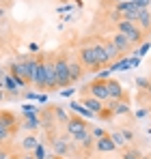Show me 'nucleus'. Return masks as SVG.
Wrapping results in <instances>:
<instances>
[{
  "mask_svg": "<svg viewBox=\"0 0 151 159\" xmlns=\"http://www.w3.org/2000/svg\"><path fill=\"white\" fill-rule=\"evenodd\" d=\"M117 32H121L123 37H127V41H129L132 45H136V43H140V41L145 39L140 26H138L136 22H129V20H121V22L117 24Z\"/></svg>",
  "mask_w": 151,
  "mask_h": 159,
  "instance_id": "obj_1",
  "label": "nucleus"
},
{
  "mask_svg": "<svg viewBox=\"0 0 151 159\" xmlns=\"http://www.w3.org/2000/svg\"><path fill=\"white\" fill-rule=\"evenodd\" d=\"M54 69H56V78H58V86H69L71 84V73H69V60L58 56L54 60Z\"/></svg>",
  "mask_w": 151,
  "mask_h": 159,
  "instance_id": "obj_2",
  "label": "nucleus"
},
{
  "mask_svg": "<svg viewBox=\"0 0 151 159\" xmlns=\"http://www.w3.org/2000/svg\"><path fill=\"white\" fill-rule=\"evenodd\" d=\"M65 129H67V135L76 140V138H80L82 133L89 131V127H86V123H84V118H80V116H71L69 118V123L65 125Z\"/></svg>",
  "mask_w": 151,
  "mask_h": 159,
  "instance_id": "obj_3",
  "label": "nucleus"
},
{
  "mask_svg": "<svg viewBox=\"0 0 151 159\" xmlns=\"http://www.w3.org/2000/svg\"><path fill=\"white\" fill-rule=\"evenodd\" d=\"M30 84H35L37 88H46V58H37L35 60V69L30 75Z\"/></svg>",
  "mask_w": 151,
  "mask_h": 159,
  "instance_id": "obj_4",
  "label": "nucleus"
},
{
  "mask_svg": "<svg viewBox=\"0 0 151 159\" xmlns=\"http://www.w3.org/2000/svg\"><path fill=\"white\" fill-rule=\"evenodd\" d=\"M86 90H89V95H91V97H95V99H100V101H110L108 84H106V82H101V80L91 82V84L86 86Z\"/></svg>",
  "mask_w": 151,
  "mask_h": 159,
  "instance_id": "obj_5",
  "label": "nucleus"
},
{
  "mask_svg": "<svg viewBox=\"0 0 151 159\" xmlns=\"http://www.w3.org/2000/svg\"><path fill=\"white\" fill-rule=\"evenodd\" d=\"M80 62H82V67H89V69H97L100 67L93 45H82L80 48Z\"/></svg>",
  "mask_w": 151,
  "mask_h": 159,
  "instance_id": "obj_6",
  "label": "nucleus"
},
{
  "mask_svg": "<svg viewBox=\"0 0 151 159\" xmlns=\"http://www.w3.org/2000/svg\"><path fill=\"white\" fill-rule=\"evenodd\" d=\"M110 43H112V45H114V48H117L121 54H127L129 50H132V43L127 41V37H123L121 32H117V34L110 39Z\"/></svg>",
  "mask_w": 151,
  "mask_h": 159,
  "instance_id": "obj_7",
  "label": "nucleus"
},
{
  "mask_svg": "<svg viewBox=\"0 0 151 159\" xmlns=\"http://www.w3.org/2000/svg\"><path fill=\"white\" fill-rule=\"evenodd\" d=\"M56 86H58V78H56L54 62L46 60V88H56Z\"/></svg>",
  "mask_w": 151,
  "mask_h": 159,
  "instance_id": "obj_8",
  "label": "nucleus"
},
{
  "mask_svg": "<svg viewBox=\"0 0 151 159\" xmlns=\"http://www.w3.org/2000/svg\"><path fill=\"white\" fill-rule=\"evenodd\" d=\"M95 148H97L100 153H112V151H117V144L112 142L110 135H104L100 140H95Z\"/></svg>",
  "mask_w": 151,
  "mask_h": 159,
  "instance_id": "obj_9",
  "label": "nucleus"
},
{
  "mask_svg": "<svg viewBox=\"0 0 151 159\" xmlns=\"http://www.w3.org/2000/svg\"><path fill=\"white\" fill-rule=\"evenodd\" d=\"M82 106H84V107H89V110H91L93 114H97V116H100L101 112L106 110V107H104V101H100V99H95V97H91V95H86V97H84Z\"/></svg>",
  "mask_w": 151,
  "mask_h": 159,
  "instance_id": "obj_10",
  "label": "nucleus"
},
{
  "mask_svg": "<svg viewBox=\"0 0 151 159\" xmlns=\"http://www.w3.org/2000/svg\"><path fill=\"white\" fill-rule=\"evenodd\" d=\"M106 84H108V93H110V99L112 101H121L123 99V88H121V84L117 82V80H106Z\"/></svg>",
  "mask_w": 151,
  "mask_h": 159,
  "instance_id": "obj_11",
  "label": "nucleus"
},
{
  "mask_svg": "<svg viewBox=\"0 0 151 159\" xmlns=\"http://www.w3.org/2000/svg\"><path fill=\"white\" fill-rule=\"evenodd\" d=\"M52 146H54V155H58V157H63V155H67L69 153V142H67V138H58V140H54L52 142Z\"/></svg>",
  "mask_w": 151,
  "mask_h": 159,
  "instance_id": "obj_12",
  "label": "nucleus"
},
{
  "mask_svg": "<svg viewBox=\"0 0 151 159\" xmlns=\"http://www.w3.org/2000/svg\"><path fill=\"white\" fill-rule=\"evenodd\" d=\"M22 127H24V129H30V131L39 129V127H41L39 114H24V125H22Z\"/></svg>",
  "mask_w": 151,
  "mask_h": 159,
  "instance_id": "obj_13",
  "label": "nucleus"
},
{
  "mask_svg": "<svg viewBox=\"0 0 151 159\" xmlns=\"http://www.w3.org/2000/svg\"><path fill=\"white\" fill-rule=\"evenodd\" d=\"M138 24H140V30H151V13L149 9H140L138 11Z\"/></svg>",
  "mask_w": 151,
  "mask_h": 159,
  "instance_id": "obj_14",
  "label": "nucleus"
},
{
  "mask_svg": "<svg viewBox=\"0 0 151 159\" xmlns=\"http://www.w3.org/2000/svg\"><path fill=\"white\" fill-rule=\"evenodd\" d=\"M93 50H95V56H97L100 67H106V65L110 62V58H108V54L104 50V43H93Z\"/></svg>",
  "mask_w": 151,
  "mask_h": 159,
  "instance_id": "obj_15",
  "label": "nucleus"
},
{
  "mask_svg": "<svg viewBox=\"0 0 151 159\" xmlns=\"http://www.w3.org/2000/svg\"><path fill=\"white\" fill-rule=\"evenodd\" d=\"M0 125L2 127H7V129H11V131H15V116L11 114V112H0Z\"/></svg>",
  "mask_w": 151,
  "mask_h": 159,
  "instance_id": "obj_16",
  "label": "nucleus"
},
{
  "mask_svg": "<svg viewBox=\"0 0 151 159\" xmlns=\"http://www.w3.org/2000/svg\"><path fill=\"white\" fill-rule=\"evenodd\" d=\"M82 71H84V67H82V62L80 60H69V73H71V82L82 78Z\"/></svg>",
  "mask_w": 151,
  "mask_h": 159,
  "instance_id": "obj_17",
  "label": "nucleus"
},
{
  "mask_svg": "<svg viewBox=\"0 0 151 159\" xmlns=\"http://www.w3.org/2000/svg\"><path fill=\"white\" fill-rule=\"evenodd\" d=\"M69 107H71L74 112H78L80 116H84V118H95V116H97V114H93L89 107H84L82 103H76V101H71V106H69Z\"/></svg>",
  "mask_w": 151,
  "mask_h": 159,
  "instance_id": "obj_18",
  "label": "nucleus"
},
{
  "mask_svg": "<svg viewBox=\"0 0 151 159\" xmlns=\"http://www.w3.org/2000/svg\"><path fill=\"white\" fill-rule=\"evenodd\" d=\"M110 110H112V114H127L129 112L127 103H123V101H112V99H110Z\"/></svg>",
  "mask_w": 151,
  "mask_h": 159,
  "instance_id": "obj_19",
  "label": "nucleus"
},
{
  "mask_svg": "<svg viewBox=\"0 0 151 159\" xmlns=\"http://www.w3.org/2000/svg\"><path fill=\"white\" fill-rule=\"evenodd\" d=\"M104 50H106V54H108L110 62H112V60H119V58H121V52H119V50H117V48H114V45H112L110 41H108V43H104Z\"/></svg>",
  "mask_w": 151,
  "mask_h": 159,
  "instance_id": "obj_20",
  "label": "nucleus"
},
{
  "mask_svg": "<svg viewBox=\"0 0 151 159\" xmlns=\"http://www.w3.org/2000/svg\"><path fill=\"white\" fill-rule=\"evenodd\" d=\"M132 67V58H123V60H114L110 71H123V69H129Z\"/></svg>",
  "mask_w": 151,
  "mask_h": 159,
  "instance_id": "obj_21",
  "label": "nucleus"
},
{
  "mask_svg": "<svg viewBox=\"0 0 151 159\" xmlns=\"http://www.w3.org/2000/svg\"><path fill=\"white\" fill-rule=\"evenodd\" d=\"M39 144H41V142H39V140H37L35 135H28L24 142H22V148H24V151H35V148H37Z\"/></svg>",
  "mask_w": 151,
  "mask_h": 159,
  "instance_id": "obj_22",
  "label": "nucleus"
},
{
  "mask_svg": "<svg viewBox=\"0 0 151 159\" xmlns=\"http://www.w3.org/2000/svg\"><path fill=\"white\" fill-rule=\"evenodd\" d=\"M76 140H78V142H80L84 148H91V146L95 144V140H93V133H89V131L82 133V135H80V138H76Z\"/></svg>",
  "mask_w": 151,
  "mask_h": 159,
  "instance_id": "obj_23",
  "label": "nucleus"
},
{
  "mask_svg": "<svg viewBox=\"0 0 151 159\" xmlns=\"http://www.w3.org/2000/svg\"><path fill=\"white\" fill-rule=\"evenodd\" d=\"M54 116H56V120H58V123H63V125H67V123H69L67 112H65L61 106H54Z\"/></svg>",
  "mask_w": 151,
  "mask_h": 159,
  "instance_id": "obj_24",
  "label": "nucleus"
},
{
  "mask_svg": "<svg viewBox=\"0 0 151 159\" xmlns=\"http://www.w3.org/2000/svg\"><path fill=\"white\" fill-rule=\"evenodd\" d=\"M110 138H112V142L117 144V148H119V146H123V144H127V142H125V138H123V133H121V131H112V133H110Z\"/></svg>",
  "mask_w": 151,
  "mask_h": 159,
  "instance_id": "obj_25",
  "label": "nucleus"
},
{
  "mask_svg": "<svg viewBox=\"0 0 151 159\" xmlns=\"http://www.w3.org/2000/svg\"><path fill=\"white\" fill-rule=\"evenodd\" d=\"M4 88H7V90L17 93V84H15V80L11 78V75H4Z\"/></svg>",
  "mask_w": 151,
  "mask_h": 159,
  "instance_id": "obj_26",
  "label": "nucleus"
},
{
  "mask_svg": "<svg viewBox=\"0 0 151 159\" xmlns=\"http://www.w3.org/2000/svg\"><path fill=\"white\" fill-rule=\"evenodd\" d=\"M123 159H143V155H140L136 148H129V151L123 153Z\"/></svg>",
  "mask_w": 151,
  "mask_h": 159,
  "instance_id": "obj_27",
  "label": "nucleus"
},
{
  "mask_svg": "<svg viewBox=\"0 0 151 159\" xmlns=\"http://www.w3.org/2000/svg\"><path fill=\"white\" fill-rule=\"evenodd\" d=\"M32 153H35V155H32L35 159H48V155H46V148H43V144H39V146H37V148H35Z\"/></svg>",
  "mask_w": 151,
  "mask_h": 159,
  "instance_id": "obj_28",
  "label": "nucleus"
},
{
  "mask_svg": "<svg viewBox=\"0 0 151 159\" xmlns=\"http://www.w3.org/2000/svg\"><path fill=\"white\" fill-rule=\"evenodd\" d=\"M11 129H7V127H2V125H0V144H2V142H7V140H9V138H11Z\"/></svg>",
  "mask_w": 151,
  "mask_h": 159,
  "instance_id": "obj_29",
  "label": "nucleus"
},
{
  "mask_svg": "<svg viewBox=\"0 0 151 159\" xmlns=\"http://www.w3.org/2000/svg\"><path fill=\"white\" fill-rule=\"evenodd\" d=\"M97 80H101V82L110 80V69H101L100 73H97Z\"/></svg>",
  "mask_w": 151,
  "mask_h": 159,
  "instance_id": "obj_30",
  "label": "nucleus"
},
{
  "mask_svg": "<svg viewBox=\"0 0 151 159\" xmlns=\"http://www.w3.org/2000/svg\"><path fill=\"white\" fill-rule=\"evenodd\" d=\"M24 114H37V106H32V103H26V106H24Z\"/></svg>",
  "mask_w": 151,
  "mask_h": 159,
  "instance_id": "obj_31",
  "label": "nucleus"
},
{
  "mask_svg": "<svg viewBox=\"0 0 151 159\" xmlns=\"http://www.w3.org/2000/svg\"><path fill=\"white\" fill-rule=\"evenodd\" d=\"M136 86H138V88H145V90H147V86H149V80L138 78V80H136Z\"/></svg>",
  "mask_w": 151,
  "mask_h": 159,
  "instance_id": "obj_32",
  "label": "nucleus"
},
{
  "mask_svg": "<svg viewBox=\"0 0 151 159\" xmlns=\"http://www.w3.org/2000/svg\"><path fill=\"white\" fill-rule=\"evenodd\" d=\"M121 133H123V138H125V142H132V140H134V133L129 131V129H123Z\"/></svg>",
  "mask_w": 151,
  "mask_h": 159,
  "instance_id": "obj_33",
  "label": "nucleus"
},
{
  "mask_svg": "<svg viewBox=\"0 0 151 159\" xmlns=\"http://www.w3.org/2000/svg\"><path fill=\"white\" fill-rule=\"evenodd\" d=\"M104 135H106V133H104V129H101V127L93 129V138H97V140H100V138H104Z\"/></svg>",
  "mask_w": 151,
  "mask_h": 159,
  "instance_id": "obj_34",
  "label": "nucleus"
},
{
  "mask_svg": "<svg viewBox=\"0 0 151 159\" xmlns=\"http://www.w3.org/2000/svg\"><path fill=\"white\" fill-rule=\"evenodd\" d=\"M149 48H151L149 43H145V45H143V48H140V52H138V56H145V54L149 52Z\"/></svg>",
  "mask_w": 151,
  "mask_h": 159,
  "instance_id": "obj_35",
  "label": "nucleus"
},
{
  "mask_svg": "<svg viewBox=\"0 0 151 159\" xmlns=\"http://www.w3.org/2000/svg\"><path fill=\"white\" fill-rule=\"evenodd\" d=\"M61 95H63V97H71V95H74V88H71V90H69V88H67V90H63V93H61Z\"/></svg>",
  "mask_w": 151,
  "mask_h": 159,
  "instance_id": "obj_36",
  "label": "nucleus"
},
{
  "mask_svg": "<svg viewBox=\"0 0 151 159\" xmlns=\"http://www.w3.org/2000/svg\"><path fill=\"white\" fill-rule=\"evenodd\" d=\"M0 159H11V155L7 151H0Z\"/></svg>",
  "mask_w": 151,
  "mask_h": 159,
  "instance_id": "obj_37",
  "label": "nucleus"
},
{
  "mask_svg": "<svg viewBox=\"0 0 151 159\" xmlns=\"http://www.w3.org/2000/svg\"><path fill=\"white\" fill-rule=\"evenodd\" d=\"M145 114H147V110H138V112H136V116H138V118H143Z\"/></svg>",
  "mask_w": 151,
  "mask_h": 159,
  "instance_id": "obj_38",
  "label": "nucleus"
},
{
  "mask_svg": "<svg viewBox=\"0 0 151 159\" xmlns=\"http://www.w3.org/2000/svg\"><path fill=\"white\" fill-rule=\"evenodd\" d=\"M112 2H114V7H117V4H121V2H129V0H112Z\"/></svg>",
  "mask_w": 151,
  "mask_h": 159,
  "instance_id": "obj_39",
  "label": "nucleus"
},
{
  "mask_svg": "<svg viewBox=\"0 0 151 159\" xmlns=\"http://www.w3.org/2000/svg\"><path fill=\"white\" fill-rule=\"evenodd\" d=\"M4 99V88H0V101Z\"/></svg>",
  "mask_w": 151,
  "mask_h": 159,
  "instance_id": "obj_40",
  "label": "nucleus"
},
{
  "mask_svg": "<svg viewBox=\"0 0 151 159\" xmlns=\"http://www.w3.org/2000/svg\"><path fill=\"white\" fill-rule=\"evenodd\" d=\"M147 95L151 97V80H149V86H147Z\"/></svg>",
  "mask_w": 151,
  "mask_h": 159,
  "instance_id": "obj_41",
  "label": "nucleus"
},
{
  "mask_svg": "<svg viewBox=\"0 0 151 159\" xmlns=\"http://www.w3.org/2000/svg\"><path fill=\"white\" fill-rule=\"evenodd\" d=\"M20 159H35V157H32V155H22Z\"/></svg>",
  "mask_w": 151,
  "mask_h": 159,
  "instance_id": "obj_42",
  "label": "nucleus"
},
{
  "mask_svg": "<svg viewBox=\"0 0 151 159\" xmlns=\"http://www.w3.org/2000/svg\"><path fill=\"white\" fill-rule=\"evenodd\" d=\"M48 159H63V157H58V155H52V157H48Z\"/></svg>",
  "mask_w": 151,
  "mask_h": 159,
  "instance_id": "obj_43",
  "label": "nucleus"
},
{
  "mask_svg": "<svg viewBox=\"0 0 151 159\" xmlns=\"http://www.w3.org/2000/svg\"><path fill=\"white\" fill-rule=\"evenodd\" d=\"M11 159H20V157H11Z\"/></svg>",
  "mask_w": 151,
  "mask_h": 159,
  "instance_id": "obj_44",
  "label": "nucleus"
},
{
  "mask_svg": "<svg viewBox=\"0 0 151 159\" xmlns=\"http://www.w3.org/2000/svg\"><path fill=\"white\" fill-rule=\"evenodd\" d=\"M143 159H151V157H143Z\"/></svg>",
  "mask_w": 151,
  "mask_h": 159,
  "instance_id": "obj_45",
  "label": "nucleus"
},
{
  "mask_svg": "<svg viewBox=\"0 0 151 159\" xmlns=\"http://www.w3.org/2000/svg\"><path fill=\"white\" fill-rule=\"evenodd\" d=\"M149 13H151V7H149Z\"/></svg>",
  "mask_w": 151,
  "mask_h": 159,
  "instance_id": "obj_46",
  "label": "nucleus"
}]
</instances>
